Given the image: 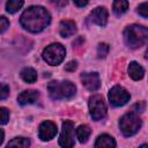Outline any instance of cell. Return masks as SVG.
I'll list each match as a JSON object with an SVG mask.
<instances>
[{"instance_id": "cell-1", "label": "cell", "mask_w": 148, "mask_h": 148, "mask_svg": "<svg viewBox=\"0 0 148 148\" xmlns=\"http://www.w3.org/2000/svg\"><path fill=\"white\" fill-rule=\"evenodd\" d=\"M51 22V15L50 13L40 6H31L28 9H25L21 17L20 23L21 25L30 31V32H40L43 31Z\"/></svg>"}, {"instance_id": "cell-2", "label": "cell", "mask_w": 148, "mask_h": 148, "mask_svg": "<svg viewBox=\"0 0 148 148\" xmlns=\"http://www.w3.org/2000/svg\"><path fill=\"white\" fill-rule=\"evenodd\" d=\"M148 38V30L143 25L132 24L125 28L124 30V39L128 47L139 49L143 46Z\"/></svg>"}, {"instance_id": "cell-3", "label": "cell", "mask_w": 148, "mask_h": 148, "mask_svg": "<svg viewBox=\"0 0 148 148\" xmlns=\"http://www.w3.org/2000/svg\"><path fill=\"white\" fill-rule=\"evenodd\" d=\"M49 95L52 99H68L76 92V87L71 81H52L47 86Z\"/></svg>"}, {"instance_id": "cell-4", "label": "cell", "mask_w": 148, "mask_h": 148, "mask_svg": "<svg viewBox=\"0 0 148 148\" xmlns=\"http://www.w3.org/2000/svg\"><path fill=\"white\" fill-rule=\"evenodd\" d=\"M140 127H141V119L139 114L134 111L127 112L119 120V128L125 136L134 135L135 133H138Z\"/></svg>"}, {"instance_id": "cell-5", "label": "cell", "mask_w": 148, "mask_h": 148, "mask_svg": "<svg viewBox=\"0 0 148 148\" xmlns=\"http://www.w3.org/2000/svg\"><path fill=\"white\" fill-rule=\"evenodd\" d=\"M66 54V50L65 47L60 44V43H53L50 44L49 46H46L43 51V59L51 66H57L59 65Z\"/></svg>"}, {"instance_id": "cell-6", "label": "cell", "mask_w": 148, "mask_h": 148, "mask_svg": "<svg viewBox=\"0 0 148 148\" xmlns=\"http://www.w3.org/2000/svg\"><path fill=\"white\" fill-rule=\"evenodd\" d=\"M89 112L95 121L102 120L106 117V105L101 95H94L89 98Z\"/></svg>"}, {"instance_id": "cell-7", "label": "cell", "mask_w": 148, "mask_h": 148, "mask_svg": "<svg viewBox=\"0 0 148 148\" xmlns=\"http://www.w3.org/2000/svg\"><path fill=\"white\" fill-rule=\"evenodd\" d=\"M130 92L121 86H114L109 91V101L113 106H123L130 101Z\"/></svg>"}, {"instance_id": "cell-8", "label": "cell", "mask_w": 148, "mask_h": 148, "mask_svg": "<svg viewBox=\"0 0 148 148\" xmlns=\"http://www.w3.org/2000/svg\"><path fill=\"white\" fill-rule=\"evenodd\" d=\"M59 145L65 148H69L74 146V124L71 120H65L62 123Z\"/></svg>"}, {"instance_id": "cell-9", "label": "cell", "mask_w": 148, "mask_h": 148, "mask_svg": "<svg viewBox=\"0 0 148 148\" xmlns=\"http://www.w3.org/2000/svg\"><path fill=\"white\" fill-rule=\"evenodd\" d=\"M57 132H58V130H57L56 124L50 121V120H46V121H43L39 125L38 136L42 141H49V140H51L56 136Z\"/></svg>"}, {"instance_id": "cell-10", "label": "cell", "mask_w": 148, "mask_h": 148, "mask_svg": "<svg viewBox=\"0 0 148 148\" xmlns=\"http://www.w3.org/2000/svg\"><path fill=\"white\" fill-rule=\"evenodd\" d=\"M108 17H109V13L105 7H96L90 13L89 20L94 24H97L99 27H105L108 23Z\"/></svg>"}, {"instance_id": "cell-11", "label": "cell", "mask_w": 148, "mask_h": 148, "mask_svg": "<svg viewBox=\"0 0 148 148\" xmlns=\"http://www.w3.org/2000/svg\"><path fill=\"white\" fill-rule=\"evenodd\" d=\"M81 81L82 84L89 90V91H96L101 86L99 75L97 73H82L81 74Z\"/></svg>"}, {"instance_id": "cell-12", "label": "cell", "mask_w": 148, "mask_h": 148, "mask_svg": "<svg viewBox=\"0 0 148 148\" xmlns=\"http://www.w3.org/2000/svg\"><path fill=\"white\" fill-rule=\"evenodd\" d=\"M39 94L37 90L34 89H29V90H24L22 91L18 96H17V102L21 105H27V104H32L37 101Z\"/></svg>"}, {"instance_id": "cell-13", "label": "cell", "mask_w": 148, "mask_h": 148, "mask_svg": "<svg viewBox=\"0 0 148 148\" xmlns=\"http://www.w3.org/2000/svg\"><path fill=\"white\" fill-rule=\"evenodd\" d=\"M59 32L64 38H68L73 36L76 32V24L74 21L71 20H64L60 22L59 25Z\"/></svg>"}, {"instance_id": "cell-14", "label": "cell", "mask_w": 148, "mask_h": 148, "mask_svg": "<svg viewBox=\"0 0 148 148\" xmlns=\"http://www.w3.org/2000/svg\"><path fill=\"white\" fill-rule=\"evenodd\" d=\"M128 74L133 80H141L145 75V69L136 61H132L128 65Z\"/></svg>"}, {"instance_id": "cell-15", "label": "cell", "mask_w": 148, "mask_h": 148, "mask_svg": "<svg viewBox=\"0 0 148 148\" xmlns=\"http://www.w3.org/2000/svg\"><path fill=\"white\" fill-rule=\"evenodd\" d=\"M117 143L114 139L109 134H102L96 139L95 147L96 148H103V147H116Z\"/></svg>"}, {"instance_id": "cell-16", "label": "cell", "mask_w": 148, "mask_h": 148, "mask_svg": "<svg viewBox=\"0 0 148 148\" xmlns=\"http://www.w3.org/2000/svg\"><path fill=\"white\" fill-rule=\"evenodd\" d=\"M21 77L27 83H34L37 80V72L31 67H25L21 71Z\"/></svg>"}, {"instance_id": "cell-17", "label": "cell", "mask_w": 148, "mask_h": 148, "mask_svg": "<svg viewBox=\"0 0 148 148\" xmlns=\"http://www.w3.org/2000/svg\"><path fill=\"white\" fill-rule=\"evenodd\" d=\"M91 134V130L88 125H80L76 130V138L79 139V141L81 143H84L87 142V140L89 139Z\"/></svg>"}, {"instance_id": "cell-18", "label": "cell", "mask_w": 148, "mask_h": 148, "mask_svg": "<svg viewBox=\"0 0 148 148\" xmlns=\"http://www.w3.org/2000/svg\"><path fill=\"white\" fill-rule=\"evenodd\" d=\"M112 8H113V13L117 16H120V15H123L127 12L128 1L127 0H114L113 5H112Z\"/></svg>"}, {"instance_id": "cell-19", "label": "cell", "mask_w": 148, "mask_h": 148, "mask_svg": "<svg viewBox=\"0 0 148 148\" xmlns=\"http://www.w3.org/2000/svg\"><path fill=\"white\" fill-rule=\"evenodd\" d=\"M8 147H20V148H27L30 146V140L23 136H17L10 140L7 145Z\"/></svg>"}, {"instance_id": "cell-20", "label": "cell", "mask_w": 148, "mask_h": 148, "mask_svg": "<svg viewBox=\"0 0 148 148\" xmlns=\"http://www.w3.org/2000/svg\"><path fill=\"white\" fill-rule=\"evenodd\" d=\"M23 3H24V0H8L6 3V10L10 14H14L18 9H21Z\"/></svg>"}, {"instance_id": "cell-21", "label": "cell", "mask_w": 148, "mask_h": 148, "mask_svg": "<svg viewBox=\"0 0 148 148\" xmlns=\"http://www.w3.org/2000/svg\"><path fill=\"white\" fill-rule=\"evenodd\" d=\"M109 50H110L109 44H106V43H99L98 46H97V56H98V58L99 59L105 58L108 56V53H109Z\"/></svg>"}, {"instance_id": "cell-22", "label": "cell", "mask_w": 148, "mask_h": 148, "mask_svg": "<svg viewBox=\"0 0 148 148\" xmlns=\"http://www.w3.org/2000/svg\"><path fill=\"white\" fill-rule=\"evenodd\" d=\"M9 120V111L6 108H0V125L7 124Z\"/></svg>"}, {"instance_id": "cell-23", "label": "cell", "mask_w": 148, "mask_h": 148, "mask_svg": "<svg viewBox=\"0 0 148 148\" xmlns=\"http://www.w3.org/2000/svg\"><path fill=\"white\" fill-rule=\"evenodd\" d=\"M9 96V87L5 83H0V101L6 99Z\"/></svg>"}, {"instance_id": "cell-24", "label": "cell", "mask_w": 148, "mask_h": 148, "mask_svg": "<svg viewBox=\"0 0 148 148\" xmlns=\"http://www.w3.org/2000/svg\"><path fill=\"white\" fill-rule=\"evenodd\" d=\"M138 13H139V15H141L143 18H147V17H148V3H147V2H143V3L139 5V7H138Z\"/></svg>"}, {"instance_id": "cell-25", "label": "cell", "mask_w": 148, "mask_h": 148, "mask_svg": "<svg viewBox=\"0 0 148 148\" xmlns=\"http://www.w3.org/2000/svg\"><path fill=\"white\" fill-rule=\"evenodd\" d=\"M9 27V21L5 16H0V34L5 32Z\"/></svg>"}, {"instance_id": "cell-26", "label": "cell", "mask_w": 148, "mask_h": 148, "mask_svg": "<svg viewBox=\"0 0 148 148\" xmlns=\"http://www.w3.org/2000/svg\"><path fill=\"white\" fill-rule=\"evenodd\" d=\"M49 1L56 8H62L68 3V0H49Z\"/></svg>"}, {"instance_id": "cell-27", "label": "cell", "mask_w": 148, "mask_h": 148, "mask_svg": "<svg viewBox=\"0 0 148 148\" xmlns=\"http://www.w3.org/2000/svg\"><path fill=\"white\" fill-rule=\"evenodd\" d=\"M132 109H133V111L136 112V113H139V112H143L145 109H146V103H145V102H139V103L134 104Z\"/></svg>"}, {"instance_id": "cell-28", "label": "cell", "mask_w": 148, "mask_h": 148, "mask_svg": "<svg viewBox=\"0 0 148 148\" xmlns=\"http://www.w3.org/2000/svg\"><path fill=\"white\" fill-rule=\"evenodd\" d=\"M76 67H77V61H76V60H72V61H69V62L65 66V69H66L67 72H74V71L76 69Z\"/></svg>"}, {"instance_id": "cell-29", "label": "cell", "mask_w": 148, "mask_h": 148, "mask_svg": "<svg viewBox=\"0 0 148 148\" xmlns=\"http://www.w3.org/2000/svg\"><path fill=\"white\" fill-rule=\"evenodd\" d=\"M73 2L77 6V7H84L88 5L89 0H73Z\"/></svg>"}, {"instance_id": "cell-30", "label": "cell", "mask_w": 148, "mask_h": 148, "mask_svg": "<svg viewBox=\"0 0 148 148\" xmlns=\"http://www.w3.org/2000/svg\"><path fill=\"white\" fill-rule=\"evenodd\" d=\"M3 138H5V133H3L2 130H0V145H1L2 141H3Z\"/></svg>"}]
</instances>
